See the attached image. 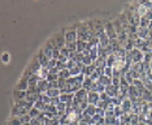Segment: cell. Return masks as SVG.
Returning <instances> with one entry per match:
<instances>
[{
  "label": "cell",
  "mask_w": 152,
  "mask_h": 125,
  "mask_svg": "<svg viewBox=\"0 0 152 125\" xmlns=\"http://www.w3.org/2000/svg\"><path fill=\"white\" fill-rule=\"evenodd\" d=\"M92 83H94V82L91 81V78H90V77H86L85 81H83V85H82V89H85L86 91H90V90H91Z\"/></svg>",
  "instance_id": "obj_24"
},
{
  "label": "cell",
  "mask_w": 152,
  "mask_h": 125,
  "mask_svg": "<svg viewBox=\"0 0 152 125\" xmlns=\"http://www.w3.org/2000/svg\"><path fill=\"white\" fill-rule=\"evenodd\" d=\"M90 91H94V93H98V94H102V93H105V86L102 85L100 82H94L91 86V90Z\"/></svg>",
  "instance_id": "obj_17"
},
{
  "label": "cell",
  "mask_w": 152,
  "mask_h": 125,
  "mask_svg": "<svg viewBox=\"0 0 152 125\" xmlns=\"http://www.w3.org/2000/svg\"><path fill=\"white\" fill-rule=\"evenodd\" d=\"M16 89L21 90V91H27V90H29V81H27L26 78H21L20 79V82L17 83Z\"/></svg>",
  "instance_id": "obj_18"
},
{
  "label": "cell",
  "mask_w": 152,
  "mask_h": 125,
  "mask_svg": "<svg viewBox=\"0 0 152 125\" xmlns=\"http://www.w3.org/2000/svg\"><path fill=\"white\" fill-rule=\"evenodd\" d=\"M95 71H96V67H95V64H92V65H88V67H83L82 73H83L86 77H90V76H91Z\"/></svg>",
  "instance_id": "obj_19"
},
{
  "label": "cell",
  "mask_w": 152,
  "mask_h": 125,
  "mask_svg": "<svg viewBox=\"0 0 152 125\" xmlns=\"http://www.w3.org/2000/svg\"><path fill=\"white\" fill-rule=\"evenodd\" d=\"M105 93L108 94L110 98H117L120 95V88L118 86H115V85H109L105 88Z\"/></svg>",
  "instance_id": "obj_6"
},
{
  "label": "cell",
  "mask_w": 152,
  "mask_h": 125,
  "mask_svg": "<svg viewBox=\"0 0 152 125\" xmlns=\"http://www.w3.org/2000/svg\"><path fill=\"white\" fill-rule=\"evenodd\" d=\"M110 99H112V98H110L107 93H102V94H100V100H103V102H108L109 103Z\"/></svg>",
  "instance_id": "obj_31"
},
{
  "label": "cell",
  "mask_w": 152,
  "mask_h": 125,
  "mask_svg": "<svg viewBox=\"0 0 152 125\" xmlns=\"http://www.w3.org/2000/svg\"><path fill=\"white\" fill-rule=\"evenodd\" d=\"M105 34L109 39H117V31L115 30L112 22H108L105 25Z\"/></svg>",
  "instance_id": "obj_7"
},
{
  "label": "cell",
  "mask_w": 152,
  "mask_h": 125,
  "mask_svg": "<svg viewBox=\"0 0 152 125\" xmlns=\"http://www.w3.org/2000/svg\"><path fill=\"white\" fill-rule=\"evenodd\" d=\"M42 68H43V67H42V65H40V62H39V61H38L37 59H35V60H34V61L31 62V64H30L29 71H30V73H31V74H37V73L39 72Z\"/></svg>",
  "instance_id": "obj_16"
},
{
  "label": "cell",
  "mask_w": 152,
  "mask_h": 125,
  "mask_svg": "<svg viewBox=\"0 0 152 125\" xmlns=\"http://www.w3.org/2000/svg\"><path fill=\"white\" fill-rule=\"evenodd\" d=\"M26 94L27 91H21V90H15L13 91V99L15 102H21V100H26Z\"/></svg>",
  "instance_id": "obj_13"
},
{
  "label": "cell",
  "mask_w": 152,
  "mask_h": 125,
  "mask_svg": "<svg viewBox=\"0 0 152 125\" xmlns=\"http://www.w3.org/2000/svg\"><path fill=\"white\" fill-rule=\"evenodd\" d=\"M8 125H23V124H22V121H21L20 117H13L12 116V119L8 121Z\"/></svg>",
  "instance_id": "obj_28"
},
{
  "label": "cell",
  "mask_w": 152,
  "mask_h": 125,
  "mask_svg": "<svg viewBox=\"0 0 152 125\" xmlns=\"http://www.w3.org/2000/svg\"><path fill=\"white\" fill-rule=\"evenodd\" d=\"M151 104H152V103H151Z\"/></svg>",
  "instance_id": "obj_37"
},
{
  "label": "cell",
  "mask_w": 152,
  "mask_h": 125,
  "mask_svg": "<svg viewBox=\"0 0 152 125\" xmlns=\"http://www.w3.org/2000/svg\"><path fill=\"white\" fill-rule=\"evenodd\" d=\"M39 99L42 100L44 104H47V106H48V104H51V98L47 95V94H40V98Z\"/></svg>",
  "instance_id": "obj_30"
},
{
  "label": "cell",
  "mask_w": 152,
  "mask_h": 125,
  "mask_svg": "<svg viewBox=\"0 0 152 125\" xmlns=\"http://www.w3.org/2000/svg\"><path fill=\"white\" fill-rule=\"evenodd\" d=\"M86 50H87V43H86V42H82V40H77V52L83 54Z\"/></svg>",
  "instance_id": "obj_23"
},
{
  "label": "cell",
  "mask_w": 152,
  "mask_h": 125,
  "mask_svg": "<svg viewBox=\"0 0 152 125\" xmlns=\"http://www.w3.org/2000/svg\"><path fill=\"white\" fill-rule=\"evenodd\" d=\"M1 60L4 64H7V62H9V60H11V56H9V52H4L1 56Z\"/></svg>",
  "instance_id": "obj_33"
},
{
  "label": "cell",
  "mask_w": 152,
  "mask_h": 125,
  "mask_svg": "<svg viewBox=\"0 0 152 125\" xmlns=\"http://www.w3.org/2000/svg\"><path fill=\"white\" fill-rule=\"evenodd\" d=\"M39 98H40V94H38V93L27 91V94H26V102H29L31 104H35V102L39 100Z\"/></svg>",
  "instance_id": "obj_15"
},
{
  "label": "cell",
  "mask_w": 152,
  "mask_h": 125,
  "mask_svg": "<svg viewBox=\"0 0 152 125\" xmlns=\"http://www.w3.org/2000/svg\"><path fill=\"white\" fill-rule=\"evenodd\" d=\"M139 125H150V124H147V123H144V121H140Z\"/></svg>",
  "instance_id": "obj_36"
},
{
  "label": "cell",
  "mask_w": 152,
  "mask_h": 125,
  "mask_svg": "<svg viewBox=\"0 0 152 125\" xmlns=\"http://www.w3.org/2000/svg\"><path fill=\"white\" fill-rule=\"evenodd\" d=\"M87 96H88V91H86L85 89L78 90V91L74 94V98L78 100L79 104L83 103V102H87Z\"/></svg>",
  "instance_id": "obj_8"
},
{
  "label": "cell",
  "mask_w": 152,
  "mask_h": 125,
  "mask_svg": "<svg viewBox=\"0 0 152 125\" xmlns=\"http://www.w3.org/2000/svg\"><path fill=\"white\" fill-rule=\"evenodd\" d=\"M150 22H151V21L148 20L146 16H143V17H140V24H139V26H142V27H148V26H150Z\"/></svg>",
  "instance_id": "obj_29"
},
{
  "label": "cell",
  "mask_w": 152,
  "mask_h": 125,
  "mask_svg": "<svg viewBox=\"0 0 152 125\" xmlns=\"http://www.w3.org/2000/svg\"><path fill=\"white\" fill-rule=\"evenodd\" d=\"M50 98H60V95H61V91L58 89H50L46 93Z\"/></svg>",
  "instance_id": "obj_22"
},
{
  "label": "cell",
  "mask_w": 152,
  "mask_h": 125,
  "mask_svg": "<svg viewBox=\"0 0 152 125\" xmlns=\"http://www.w3.org/2000/svg\"><path fill=\"white\" fill-rule=\"evenodd\" d=\"M120 83H121L120 78H117V77H112V85H115V86H118V88H120Z\"/></svg>",
  "instance_id": "obj_35"
},
{
  "label": "cell",
  "mask_w": 152,
  "mask_h": 125,
  "mask_svg": "<svg viewBox=\"0 0 152 125\" xmlns=\"http://www.w3.org/2000/svg\"><path fill=\"white\" fill-rule=\"evenodd\" d=\"M37 60L40 62V65H42L43 68H48V62H50V59H48L46 55H44L43 51H39V54L37 55Z\"/></svg>",
  "instance_id": "obj_12"
},
{
  "label": "cell",
  "mask_w": 152,
  "mask_h": 125,
  "mask_svg": "<svg viewBox=\"0 0 152 125\" xmlns=\"http://www.w3.org/2000/svg\"><path fill=\"white\" fill-rule=\"evenodd\" d=\"M116 61H117V57L115 56V54L109 55V56L107 57V67L113 68V65H115V62H116Z\"/></svg>",
  "instance_id": "obj_26"
},
{
  "label": "cell",
  "mask_w": 152,
  "mask_h": 125,
  "mask_svg": "<svg viewBox=\"0 0 152 125\" xmlns=\"http://www.w3.org/2000/svg\"><path fill=\"white\" fill-rule=\"evenodd\" d=\"M98 46L99 47H103V48H107V47L109 46V38L107 37L105 31L99 35V44H98Z\"/></svg>",
  "instance_id": "obj_14"
},
{
  "label": "cell",
  "mask_w": 152,
  "mask_h": 125,
  "mask_svg": "<svg viewBox=\"0 0 152 125\" xmlns=\"http://www.w3.org/2000/svg\"><path fill=\"white\" fill-rule=\"evenodd\" d=\"M121 108H122L124 113H133V102L130 100L129 96H125L121 102Z\"/></svg>",
  "instance_id": "obj_4"
},
{
  "label": "cell",
  "mask_w": 152,
  "mask_h": 125,
  "mask_svg": "<svg viewBox=\"0 0 152 125\" xmlns=\"http://www.w3.org/2000/svg\"><path fill=\"white\" fill-rule=\"evenodd\" d=\"M99 82L102 83V85H104L105 88L107 86H109V85H112V78L110 77H107V76H104L103 74L102 77H100V79H99Z\"/></svg>",
  "instance_id": "obj_25"
},
{
  "label": "cell",
  "mask_w": 152,
  "mask_h": 125,
  "mask_svg": "<svg viewBox=\"0 0 152 125\" xmlns=\"http://www.w3.org/2000/svg\"><path fill=\"white\" fill-rule=\"evenodd\" d=\"M65 40L66 43H77L78 40V33L75 29H68V31H65Z\"/></svg>",
  "instance_id": "obj_3"
},
{
  "label": "cell",
  "mask_w": 152,
  "mask_h": 125,
  "mask_svg": "<svg viewBox=\"0 0 152 125\" xmlns=\"http://www.w3.org/2000/svg\"><path fill=\"white\" fill-rule=\"evenodd\" d=\"M51 42L53 43L56 50H63V48H65V44H66V40H65V31L57 33L56 35L51 39Z\"/></svg>",
  "instance_id": "obj_2"
},
{
  "label": "cell",
  "mask_w": 152,
  "mask_h": 125,
  "mask_svg": "<svg viewBox=\"0 0 152 125\" xmlns=\"http://www.w3.org/2000/svg\"><path fill=\"white\" fill-rule=\"evenodd\" d=\"M34 107V104L26 102V100H21V102H16L12 108V116L13 117H22L25 115H29L30 110Z\"/></svg>",
  "instance_id": "obj_1"
},
{
  "label": "cell",
  "mask_w": 152,
  "mask_h": 125,
  "mask_svg": "<svg viewBox=\"0 0 152 125\" xmlns=\"http://www.w3.org/2000/svg\"><path fill=\"white\" fill-rule=\"evenodd\" d=\"M104 76H107V77H110V78H112V77H113V68L107 67V68L104 69Z\"/></svg>",
  "instance_id": "obj_32"
},
{
  "label": "cell",
  "mask_w": 152,
  "mask_h": 125,
  "mask_svg": "<svg viewBox=\"0 0 152 125\" xmlns=\"http://www.w3.org/2000/svg\"><path fill=\"white\" fill-rule=\"evenodd\" d=\"M55 50H56V48H55V46H53V43L51 40H48L47 43H46V46L43 47V52H44V55H46V56L50 59H53V52H55Z\"/></svg>",
  "instance_id": "obj_5"
},
{
  "label": "cell",
  "mask_w": 152,
  "mask_h": 125,
  "mask_svg": "<svg viewBox=\"0 0 152 125\" xmlns=\"http://www.w3.org/2000/svg\"><path fill=\"white\" fill-rule=\"evenodd\" d=\"M113 27H115V30L117 31V35H118V34H121V33H124V31H125V30H124V27H122V24H121L120 22V20L118 18H116L115 21H113Z\"/></svg>",
  "instance_id": "obj_21"
},
{
  "label": "cell",
  "mask_w": 152,
  "mask_h": 125,
  "mask_svg": "<svg viewBox=\"0 0 152 125\" xmlns=\"http://www.w3.org/2000/svg\"><path fill=\"white\" fill-rule=\"evenodd\" d=\"M40 113H42V112H40L39 110H37V108H34V107H33V108L30 110V112H29V116L31 117V119H38V117L40 116Z\"/></svg>",
  "instance_id": "obj_27"
},
{
  "label": "cell",
  "mask_w": 152,
  "mask_h": 125,
  "mask_svg": "<svg viewBox=\"0 0 152 125\" xmlns=\"http://www.w3.org/2000/svg\"><path fill=\"white\" fill-rule=\"evenodd\" d=\"M99 100H100V94H98V93H94V91H88L87 103L90 104V106H96Z\"/></svg>",
  "instance_id": "obj_9"
},
{
  "label": "cell",
  "mask_w": 152,
  "mask_h": 125,
  "mask_svg": "<svg viewBox=\"0 0 152 125\" xmlns=\"http://www.w3.org/2000/svg\"><path fill=\"white\" fill-rule=\"evenodd\" d=\"M38 91L39 94H46L48 90H50V82L47 81V79H39V82H38Z\"/></svg>",
  "instance_id": "obj_10"
},
{
  "label": "cell",
  "mask_w": 152,
  "mask_h": 125,
  "mask_svg": "<svg viewBox=\"0 0 152 125\" xmlns=\"http://www.w3.org/2000/svg\"><path fill=\"white\" fill-rule=\"evenodd\" d=\"M142 99L146 103H152V94L148 89H144V91L142 93Z\"/></svg>",
  "instance_id": "obj_20"
},
{
  "label": "cell",
  "mask_w": 152,
  "mask_h": 125,
  "mask_svg": "<svg viewBox=\"0 0 152 125\" xmlns=\"http://www.w3.org/2000/svg\"><path fill=\"white\" fill-rule=\"evenodd\" d=\"M137 34H138V37H139L140 39H143V40L150 39V30H148V27L138 26V31H137Z\"/></svg>",
  "instance_id": "obj_11"
},
{
  "label": "cell",
  "mask_w": 152,
  "mask_h": 125,
  "mask_svg": "<svg viewBox=\"0 0 152 125\" xmlns=\"http://www.w3.org/2000/svg\"><path fill=\"white\" fill-rule=\"evenodd\" d=\"M22 121V124H29L30 121H31V117L29 116V115H25V116H22V117H20Z\"/></svg>",
  "instance_id": "obj_34"
}]
</instances>
